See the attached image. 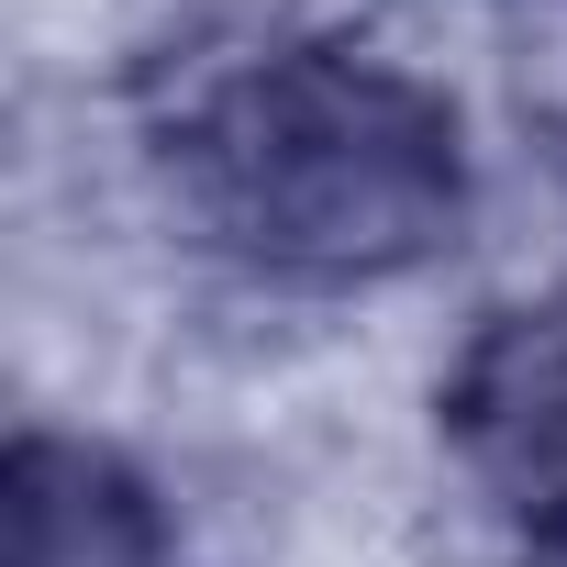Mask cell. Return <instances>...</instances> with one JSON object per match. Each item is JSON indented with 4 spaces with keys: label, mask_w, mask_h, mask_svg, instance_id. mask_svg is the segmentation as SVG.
I'll list each match as a JSON object with an SVG mask.
<instances>
[{
    "label": "cell",
    "mask_w": 567,
    "mask_h": 567,
    "mask_svg": "<svg viewBox=\"0 0 567 567\" xmlns=\"http://www.w3.org/2000/svg\"><path fill=\"white\" fill-rule=\"evenodd\" d=\"M156 156L189 223L290 290H379L467 223L456 101L334 34H245L156 101Z\"/></svg>",
    "instance_id": "6da1fadb"
},
{
    "label": "cell",
    "mask_w": 567,
    "mask_h": 567,
    "mask_svg": "<svg viewBox=\"0 0 567 567\" xmlns=\"http://www.w3.org/2000/svg\"><path fill=\"white\" fill-rule=\"evenodd\" d=\"M434 423H445V456L467 467V489L501 523H523L534 545L567 534V278L534 301H501L456 346Z\"/></svg>",
    "instance_id": "7a4b0ae2"
},
{
    "label": "cell",
    "mask_w": 567,
    "mask_h": 567,
    "mask_svg": "<svg viewBox=\"0 0 567 567\" xmlns=\"http://www.w3.org/2000/svg\"><path fill=\"white\" fill-rule=\"evenodd\" d=\"M0 534L12 567H178L156 489L79 434H23L0 467Z\"/></svg>",
    "instance_id": "3957f363"
}]
</instances>
